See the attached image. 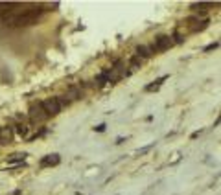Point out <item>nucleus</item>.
Returning a JSON list of instances; mask_svg holds the SVG:
<instances>
[{
	"instance_id": "1",
	"label": "nucleus",
	"mask_w": 221,
	"mask_h": 195,
	"mask_svg": "<svg viewBox=\"0 0 221 195\" xmlns=\"http://www.w3.org/2000/svg\"><path fill=\"white\" fill-rule=\"evenodd\" d=\"M39 9H30V11H24V13H18V15H4V22L11 24V26H31V24H37L39 20Z\"/></svg>"
},
{
	"instance_id": "2",
	"label": "nucleus",
	"mask_w": 221,
	"mask_h": 195,
	"mask_svg": "<svg viewBox=\"0 0 221 195\" xmlns=\"http://www.w3.org/2000/svg\"><path fill=\"white\" fill-rule=\"evenodd\" d=\"M28 114H30V122L31 123H41V122H46L50 116L44 112V109H42V105H41V101H37V103H31L30 105V111H28Z\"/></svg>"
},
{
	"instance_id": "3",
	"label": "nucleus",
	"mask_w": 221,
	"mask_h": 195,
	"mask_svg": "<svg viewBox=\"0 0 221 195\" xmlns=\"http://www.w3.org/2000/svg\"><path fill=\"white\" fill-rule=\"evenodd\" d=\"M172 44H173L172 37H168V35H159V37L155 39V42H153L149 48H151V50H153V53H155V52H166Z\"/></svg>"
},
{
	"instance_id": "4",
	"label": "nucleus",
	"mask_w": 221,
	"mask_h": 195,
	"mask_svg": "<svg viewBox=\"0 0 221 195\" xmlns=\"http://www.w3.org/2000/svg\"><path fill=\"white\" fill-rule=\"evenodd\" d=\"M41 105H42V109H44V112H46L48 116H57V114L61 112V109H59L55 98H48V99L41 101Z\"/></svg>"
},
{
	"instance_id": "5",
	"label": "nucleus",
	"mask_w": 221,
	"mask_h": 195,
	"mask_svg": "<svg viewBox=\"0 0 221 195\" xmlns=\"http://www.w3.org/2000/svg\"><path fill=\"white\" fill-rule=\"evenodd\" d=\"M13 142V127H0V144Z\"/></svg>"
},
{
	"instance_id": "6",
	"label": "nucleus",
	"mask_w": 221,
	"mask_h": 195,
	"mask_svg": "<svg viewBox=\"0 0 221 195\" xmlns=\"http://www.w3.org/2000/svg\"><path fill=\"white\" fill-rule=\"evenodd\" d=\"M59 162H61L59 155H46V157L41 160V166H42V168H46V166H57Z\"/></svg>"
},
{
	"instance_id": "7",
	"label": "nucleus",
	"mask_w": 221,
	"mask_h": 195,
	"mask_svg": "<svg viewBox=\"0 0 221 195\" xmlns=\"http://www.w3.org/2000/svg\"><path fill=\"white\" fill-rule=\"evenodd\" d=\"M151 55H153V50H151L149 46H144V44H142V46L136 48V57H140L142 61H144V59H149Z\"/></svg>"
},
{
	"instance_id": "8",
	"label": "nucleus",
	"mask_w": 221,
	"mask_h": 195,
	"mask_svg": "<svg viewBox=\"0 0 221 195\" xmlns=\"http://www.w3.org/2000/svg\"><path fill=\"white\" fill-rule=\"evenodd\" d=\"M66 98L72 101V99H81L83 98V90H81V87H70L68 88V92H66Z\"/></svg>"
},
{
	"instance_id": "9",
	"label": "nucleus",
	"mask_w": 221,
	"mask_h": 195,
	"mask_svg": "<svg viewBox=\"0 0 221 195\" xmlns=\"http://www.w3.org/2000/svg\"><path fill=\"white\" fill-rule=\"evenodd\" d=\"M15 127H17V135H18V136H22V138H26V136H28L30 127H28L26 123H22V122H20V123H17Z\"/></svg>"
},
{
	"instance_id": "10",
	"label": "nucleus",
	"mask_w": 221,
	"mask_h": 195,
	"mask_svg": "<svg viewBox=\"0 0 221 195\" xmlns=\"http://www.w3.org/2000/svg\"><path fill=\"white\" fill-rule=\"evenodd\" d=\"M26 157H28L26 153H13V155H9L7 162H20V164H22V160H24Z\"/></svg>"
},
{
	"instance_id": "11",
	"label": "nucleus",
	"mask_w": 221,
	"mask_h": 195,
	"mask_svg": "<svg viewBox=\"0 0 221 195\" xmlns=\"http://www.w3.org/2000/svg\"><path fill=\"white\" fill-rule=\"evenodd\" d=\"M55 99H57V105H59V109H65V107H68V105H70V99H68L66 96H57Z\"/></svg>"
},
{
	"instance_id": "12",
	"label": "nucleus",
	"mask_w": 221,
	"mask_h": 195,
	"mask_svg": "<svg viewBox=\"0 0 221 195\" xmlns=\"http://www.w3.org/2000/svg\"><path fill=\"white\" fill-rule=\"evenodd\" d=\"M142 63H144V61H142L140 57H136V55H133V57H131V61H129L131 68H140V66H142Z\"/></svg>"
},
{
	"instance_id": "13",
	"label": "nucleus",
	"mask_w": 221,
	"mask_h": 195,
	"mask_svg": "<svg viewBox=\"0 0 221 195\" xmlns=\"http://www.w3.org/2000/svg\"><path fill=\"white\" fill-rule=\"evenodd\" d=\"M208 6H210V4H203V2H201V4H192L190 7H192L194 11H201V13H205V11H207L205 7H208Z\"/></svg>"
},
{
	"instance_id": "14",
	"label": "nucleus",
	"mask_w": 221,
	"mask_h": 195,
	"mask_svg": "<svg viewBox=\"0 0 221 195\" xmlns=\"http://www.w3.org/2000/svg\"><path fill=\"white\" fill-rule=\"evenodd\" d=\"M172 39H175V42H177V44H183V42H184V41H186V39H184V35H183V33H181V31H175V33H173V37H172Z\"/></svg>"
},
{
	"instance_id": "15",
	"label": "nucleus",
	"mask_w": 221,
	"mask_h": 195,
	"mask_svg": "<svg viewBox=\"0 0 221 195\" xmlns=\"http://www.w3.org/2000/svg\"><path fill=\"white\" fill-rule=\"evenodd\" d=\"M218 46H219V42H212V44H208V46L205 48V52H210V50H216Z\"/></svg>"
},
{
	"instance_id": "16",
	"label": "nucleus",
	"mask_w": 221,
	"mask_h": 195,
	"mask_svg": "<svg viewBox=\"0 0 221 195\" xmlns=\"http://www.w3.org/2000/svg\"><path fill=\"white\" fill-rule=\"evenodd\" d=\"M105 127H107L105 123H100L98 127H94V131H98V133H103V131H105Z\"/></svg>"
}]
</instances>
